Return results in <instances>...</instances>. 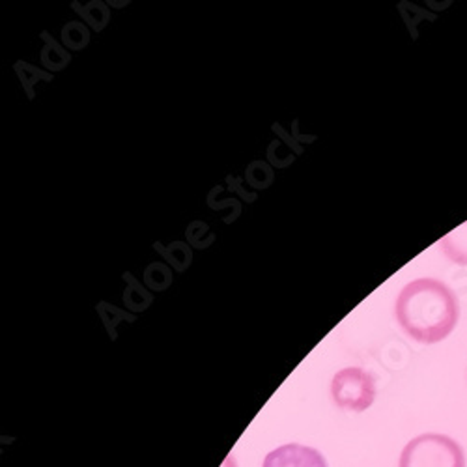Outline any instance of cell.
<instances>
[{
	"label": "cell",
	"instance_id": "obj_1",
	"mask_svg": "<svg viewBox=\"0 0 467 467\" xmlns=\"http://www.w3.org/2000/svg\"><path fill=\"white\" fill-rule=\"evenodd\" d=\"M395 317L408 337L422 344H436L445 340L458 324V297L438 279H415L400 290Z\"/></svg>",
	"mask_w": 467,
	"mask_h": 467
},
{
	"label": "cell",
	"instance_id": "obj_2",
	"mask_svg": "<svg viewBox=\"0 0 467 467\" xmlns=\"http://www.w3.org/2000/svg\"><path fill=\"white\" fill-rule=\"evenodd\" d=\"M399 467H465V452L449 436L422 434L404 447Z\"/></svg>",
	"mask_w": 467,
	"mask_h": 467
},
{
	"label": "cell",
	"instance_id": "obj_3",
	"mask_svg": "<svg viewBox=\"0 0 467 467\" xmlns=\"http://www.w3.org/2000/svg\"><path fill=\"white\" fill-rule=\"evenodd\" d=\"M331 399L346 411H367L376 400V379L359 367L338 370L331 381Z\"/></svg>",
	"mask_w": 467,
	"mask_h": 467
},
{
	"label": "cell",
	"instance_id": "obj_4",
	"mask_svg": "<svg viewBox=\"0 0 467 467\" xmlns=\"http://www.w3.org/2000/svg\"><path fill=\"white\" fill-rule=\"evenodd\" d=\"M262 467H327L324 454L313 447L288 443L271 451Z\"/></svg>",
	"mask_w": 467,
	"mask_h": 467
},
{
	"label": "cell",
	"instance_id": "obj_5",
	"mask_svg": "<svg viewBox=\"0 0 467 467\" xmlns=\"http://www.w3.org/2000/svg\"><path fill=\"white\" fill-rule=\"evenodd\" d=\"M443 254L458 265H467V221L449 232L440 242Z\"/></svg>",
	"mask_w": 467,
	"mask_h": 467
},
{
	"label": "cell",
	"instance_id": "obj_6",
	"mask_svg": "<svg viewBox=\"0 0 467 467\" xmlns=\"http://www.w3.org/2000/svg\"><path fill=\"white\" fill-rule=\"evenodd\" d=\"M223 467H236V460H234L232 454L226 458V462L223 463Z\"/></svg>",
	"mask_w": 467,
	"mask_h": 467
}]
</instances>
